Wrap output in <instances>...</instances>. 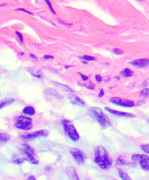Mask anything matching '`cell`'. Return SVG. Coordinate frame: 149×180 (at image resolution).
I'll return each mask as SVG.
<instances>
[{
    "mask_svg": "<svg viewBox=\"0 0 149 180\" xmlns=\"http://www.w3.org/2000/svg\"><path fill=\"white\" fill-rule=\"evenodd\" d=\"M105 110L108 113L113 114L114 115L117 116H122V117H134L135 116L132 113H126V112H121V111H116V110H113L107 107H105Z\"/></svg>",
    "mask_w": 149,
    "mask_h": 180,
    "instance_id": "cell-11",
    "label": "cell"
},
{
    "mask_svg": "<svg viewBox=\"0 0 149 180\" xmlns=\"http://www.w3.org/2000/svg\"><path fill=\"white\" fill-rule=\"evenodd\" d=\"M89 113L92 118L96 120L103 128H107L111 125L109 118L104 113L101 108L92 107L89 110Z\"/></svg>",
    "mask_w": 149,
    "mask_h": 180,
    "instance_id": "cell-2",
    "label": "cell"
},
{
    "mask_svg": "<svg viewBox=\"0 0 149 180\" xmlns=\"http://www.w3.org/2000/svg\"><path fill=\"white\" fill-rule=\"evenodd\" d=\"M118 176L122 180H132L129 175L124 171L121 169H118Z\"/></svg>",
    "mask_w": 149,
    "mask_h": 180,
    "instance_id": "cell-17",
    "label": "cell"
},
{
    "mask_svg": "<svg viewBox=\"0 0 149 180\" xmlns=\"http://www.w3.org/2000/svg\"><path fill=\"white\" fill-rule=\"evenodd\" d=\"M15 101V99L13 98H7L0 100V109L12 104Z\"/></svg>",
    "mask_w": 149,
    "mask_h": 180,
    "instance_id": "cell-16",
    "label": "cell"
},
{
    "mask_svg": "<svg viewBox=\"0 0 149 180\" xmlns=\"http://www.w3.org/2000/svg\"><path fill=\"white\" fill-rule=\"evenodd\" d=\"M45 1L46 2L47 4L48 5L49 8H50V9L52 13H53L54 14H55V12L54 11V9H53V7H52L51 4L50 3L49 1H47V0H46V1Z\"/></svg>",
    "mask_w": 149,
    "mask_h": 180,
    "instance_id": "cell-29",
    "label": "cell"
},
{
    "mask_svg": "<svg viewBox=\"0 0 149 180\" xmlns=\"http://www.w3.org/2000/svg\"><path fill=\"white\" fill-rule=\"evenodd\" d=\"M69 99L71 100L72 103L79 105H84L85 102L84 100L74 95H71L69 96Z\"/></svg>",
    "mask_w": 149,
    "mask_h": 180,
    "instance_id": "cell-15",
    "label": "cell"
},
{
    "mask_svg": "<svg viewBox=\"0 0 149 180\" xmlns=\"http://www.w3.org/2000/svg\"><path fill=\"white\" fill-rule=\"evenodd\" d=\"M94 162L100 168L108 170L112 167L113 160L106 149L103 146L96 147L94 152Z\"/></svg>",
    "mask_w": 149,
    "mask_h": 180,
    "instance_id": "cell-1",
    "label": "cell"
},
{
    "mask_svg": "<svg viewBox=\"0 0 149 180\" xmlns=\"http://www.w3.org/2000/svg\"><path fill=\"white\" fill-rule=\"evenodd\" d=\"M132 160L134 162H138L141 169L145 171L149 170V158L148 156L144 154H135L132 156Z\"/></svg>",
    "mask_w": 149,
    "mask_h": 180,
    "instance_id": "cell-6",
    "label": "cell"
},
{
    "mask_svg": "<svg viewBox=\"0 0 149 180\" xmlns=\"http://www.w3.org/2000/svg\"><path fill=\"white\" fill-rule=\"evenodd\" d=\"M95 79L96 81L98 82H101L102 81V77L100 75H96L95 76Z\"/></svg>",
    "mask_w": 149,
    "mask_h": 180,
    "instance_id": "cell-30",
    "label": "cell"
},
{
    "mask_svg": "<svg viewBox=\"0 0 149 180\" xmlns=\"http://www.w3.org/2000/svg\"><path fill=\"white\" fill-rule=\"evenodd\" d=\"M23 159L31 164L37 165L39 164V161L35 157V152L31 146L27 143H24L22 145L20 149Z\"/></svg>",
    "mask_w": 149,
    "mask_h": 180,
    "instance_id": "cell-4",
    "label": "cell"
},
{
    "mask_svg": "<svg viewBox=\"0 0 149 180\" xmlns=\"http://www.w3.org/2000/svg\"><path fill=\"white\" fill-rule=\"evenodd\" d=\"M15 126L22 130H30L33 126L32 120L30 118L20 116L16 119Z\"/></svg>",
    "mask_w": 149,
    "mask_h": 180,
    "instance_id": "cell-5",
    "label": "cell"
},
{
    "mask_svg": "<svg viewBox=\"0 0 149 180\" xmlns=\"http://www.w3.org/2000/svg\"><path fill=\"white\" fill-rule=\"evenodd\" d=\"M48 131L46 130H42L34 132L31 133V134H28V135H22L21 137L23 139L26 140H33L38 137H47L48 136Z\"/></svg>",
    "mask_w": 149,
    "mask_h": 180,
    "instance_id": "cell-9",
    "label": "cell"
},
{
    "mask_svg": "<svg viewBox=\"0 0 149 180\" xmlns=\"http://www.w3.org/2000/svg\"><path fill=\"white\" fill-rule=\"evenodd\" d=\"M113 52L114 54H117V55H121L123 54L124 52L123 50L120 49H114L113 50Z\"/></svg>",
    "mask_w": 149,
    "mask_h": 180,
    "instance_id": "cell-25",
    "label": "cell"
},
{
    "mask_svg": "<svg viewBox=\"0 0 149 180\" xmlns=\"http://www.w3.org/2000/svg\"><path fill=\"white\" fill-rule=\"evenodd\" d=\"M44 59H54V57L51 56V55H45L44 56Z\"/></svg>",
    "mask_w": 149,
    "mask_h": 180,
    "instance_id": "cell-35",
    "label": "cell"
},
{
    "mask_svg": "<svg viewBox=\"0 0 149 180\" xmlns=\"http://www.w3.org/2000/svg\"><path fill=\"white\" fill-rule=\"evenodd\" d=\"M109 101L115 105L124 107L131 108L134 106V102L128 99H123L119 97H113L109 99Z\"/></svg>",
    "mask_w": 149,
    "mask_h": 180,
    "instance_id": "cell-8",
    "label": "cell"
},
{
    "mask_svg": "<svg viewBox=\"0 0 149 180\" xmlns=\"http://www.w3.org/2000/svg\"><path fill=\"white\" fill-rule=\"evenodd\" d=\"M83 59L85 60L88 61H94L95 59V58L94 57L89 56V55H85L83 57Z\"/></svg>",
    "mask_w": 149,
    "mask_h": 180,
    "instance_id": "cell-27",
    "label": "cell"
},
{
    "mask_svg": "<svg viewBox=\"0 0 149 180\" xmlns=\"http://www.w3.org/2000/svg\"><path fill=\"white\" fill-rule=\"evenodd\" d=\"M44 93L45 94L52 96L58 99H62L63 98V96L60 94L53 88L47 89L44 90Z\"/></svg>",
    "mask_w": 149,
    "mask_h": 180,
    "instance_id": "cell-14",
    "label": "cell"
},
{
    "mask_svg": "<svg viewBox=\"0 0 149 180\" xmlns=\"http://www.w3.org/2000/svg\"><path fill=\"white\" fill-rule=\"evenodd\" d=\"M23 112L25 114L32 116L35 113V110L33 107L27 106L23 109Z\"/></svg>",
    "mask_w": 149,
    "mask_h": 180,
    "instance_id": "cell-19",
    "label": "cell"
},
{
    "mask_svg": "<svg viewBox=\"0 0 149 180\" xmlns=\"http://www.w3.org/2000/svg\"><path fill=\"white\" fill-rule=\"evenodd\" d=\"M140 148L144 152H146L147 154L149 153V146L148 144L141 145L140 146Z\"/></svg>",
    "mask_w": 149,
    "mask_h": 180,
    "instance_id": "cell-21",
    "label": "cell"
},
{
    "mask_svg": "<svg viewBox=\"0 0 149 180\" xmlns=\"http://www.w3.org/2000/svg\"><path fill=\"white\" fill-rule=\"evenodd\" d=\"M29 56H30V57L31 58H33L34 59H37V58L36 57L35 55H34V54H29Z\"/></svg>",
    "mask_w": 149,
    "mask_h": 180,
    "instance_id": "cell-37",
    "label": "cell"
},
{
    "mask_svg": "<svg viewBox=\"0 0 149 180\" xmlns=\"http://www.w3.org/2000/svg\"><path fill=\"white\" fill-rule=\"evenodd\" d=\"M66 173L71 180H80L77 171L73 166H68L66 168Z\"/></svg>",
    "mask_w": 149,
    "mask_h": 180,
    "instance_id": "cell-13",
    "label": "cell"
},
{
    "mask_svg": "<svg viewBox=\"0 0 149 180\" xmlns=\"http://www.w3.org/2000/svg\"><path fill=\"white\" fill-rule=\"evenodd\" d=\"M104 95V91L103 89H101L99 93V95H98V96L101 98V97H103Z\"/></svg>",
    "mask_w": 149,
    "mask_h": 180,
    "instance_id": "cell-34",
    "label": "cell"
},
{
    "mask_svg": "<svg viewBox=\"0 0 149 180\" xmlns=\"http://www.w3.org/2000/svg\"><path fill=\"white\" fill-rule=\"evenodd\" d=\"M70 152L77 164L79 165L84 164L85 156L81 150L77 148H71L70 149Z\"/></svg>",
    "mask_w": 149,
    "mask_h": 180,
    "instance_id": "cell-7",
    "label": "cell"
},
{
    "mask_svg": "<svg viewBox=\"0 0 149 180\" xmlns=\"http://www.w3.org/2000/svg\"><path fill=\"white\" fill-rule=\"evenodd\" d=\"M129 64L135 67L142 68L146 67L149 65V60L148 59H138L130 62Z\"/></svg>",
    "mask_w": 149,
    "mask_h": 180,
    "instance_id": "cell-10",
    "label": "cell"
},
{
    "mask_svg": "<svg viewBox=\"0 0 149 180\" xmlns=\"http://www.w3.org/2000/svg\"><path fill=\"white\" fill-rule=\"evenodd\" d=\"M62 124L65 132L72 141L74 142H78L80 136L72 123L69 120L64 119L62 121Z\"/></svg>",
    "mask_w": 149,
    "mask_h": 180,
    "instance_id": "cell-3",
    "label": "cell"
},
{
    "mask_svg": "<svg viewBox=\"0 0 149 180\" xmlns=\"http://www.w3.org/2000/svg\"><path fill=\"white\" fill-rule=\"evenodd\" d=\"M28 180H36L35 177L33 176H30L28 177Z\"/></svg>",
    "mask_w": 149,
    "mask_h": 180,
    "instance_id": "cell-36",
    "label": "cell"
},
{
    "mask_svg": "<svg viewBox=\"0 0 149 180\" xmlns=\"http://www.w3.org/2000/svg\"><path fill=\"white\" fill-rule=\"evenodd\" d=\"M16 34L18 36V37H19L21 41L22 42L23 41V38L22 34L21 33H20L18 32V31L16 32Z\"/></svg>",
    "mask_w": 149,
    "mask_h": 180,
    "instance_id": "cell-31",
    "label": "cell"
},
{
    "mask_svg": "<svg viewBox=\"0 0 149 180\" xmlns=\"http://www.w3.org/2000/svg\"><path fill=\"white\" fill-rule=\"evenodd\" d=\"M10 138L9 135L4 133H0V141L6 142Z\"/></svg>",
    "mask_w": 149,
    "mask_h": 180,
    "instance_id": "cell-20",
    "label": "cell"
},
{
    "mask_svg": "<svg viewBox=\"0 0 149 180\" xmlns=\"http://www.w3.org/2000/svg\"><path fill=\"white\" fill-rule=\"evenodd\" d=\"M83 86H84L85 88H88V89H89V90H94V85L91 83V82H90V84L89 85H84Z\"/></svg>",
    "mask_w": 149,
    "mask_h": 180,
    "instance_id": "cell-28",
    "label": "cell"
},
{
    "mask_svg": "<svg viewBox=\"0 0 149 180\" xmlns=\"http://www.w3.org/2000/svg\"><path fill=\"white\" fill-rule=\"evenodd\" d=\"M24 161L25 160L23 158H19V159H16V160H14L13 163L14 164L21 165L23 163Z\"/></svg>",
    "mask_w": 149,
    "mask_h": 180,
    "instance_id": "cell-24",
    "label": "cell"
},
{
    "mask_svg": "<svg viewBox=\"0 0 149 180\" xmlns=\"http://www.w3.org/2000/svg\"><path fill=\"white\" fill-rule=\"evenodd\" d=\"M56 84H58L59 85H60V86H63L64 87V88L65 90H66L67 91H68V92H73V90H72L71 88H70L68 86L66 85H63V84L58 83H56Z\"/></svg>",
    "mask_w": 149,
    "mask_h": 180,
    "instance_id": "cell-26",
    "label": "cell"
},
{
    "mask_svg": "<svg viewBox=\"0 0 149 180\" xmlns=\"http://www.w3.org/2000/svg\"><path fill=\"white\" fill-rule=\"evenodd\" d=\"M140 94L142 96H147L149 95V89L148 88H145L140 91Z\"/></svg>",
    "mask_w": 149,
    "mask_h": 180,
    "instance_id": "cell-23",
    "label": "cell"
},
{
    "mask_svg": "<svg viewBox=\"0 0 149 180\" xmlns=\"http://www.w3.org/2000/svg\"><path fill=\"white\" fill-rule=\"evenodd\" d=\"M116 162V163H117V164L119 165H123L124 164H127V163L125 162V161L124 160L122 157H121V156L117 158Z\"/></svg>",
    "mask_w": 149,
    "mask_h": 180,
    "instance_id": "cell-22",
    "label": "cell"
},
{
    "mask_svg": "<svg viewBox=\"0 0 149 180\" xmlns=\"http://www.w3.org/2000/svg\"><path fill=\"white\" fill-rule=\"evenodd\" d=\"M70 67V66H68V65H66V66H65V68L68 69V68H69Z\"/></svg>",
    "mask_w": 149,
    "mask_h": 180,
    "instance_id": "cell-38",
    "label": "cell"
},
{
    "mask_svg": "<svg viewBox=\"0 0 149 180\" xmlns=\"http://www.w3.org/2000/svg\"><path fill=\"white\" fill-rule=\"evenodd\" d=\"M120 75L124 77H131L133 76L134 73L132 70L128 68H125L120 73Z\"/></svg>",
    "mask_w": 149,
    "mask_h": 180,
    "instance_id": "cell-18",
    "label": "cell"
},
{
    "mask_svg": "<svg viewBox=\"0 0 149 180\" xmlns=\"http://www.w3.org/2000/svg\"><path fill=\"white\" fill-rule=\"evenodd\" d=\"M17 10L23 12H24V13H26L27 14H29V15H31V16H33V14L31 13H30V12L29 11H28L26 10L23 9V8H19V9H17Z\"/></svg>",
    "mask_w": 149,
    "mask_h": 180,
    "instance_id": "cell-32",
    "label": "cell"
},
{
    "mask_svg": "<svg viewBox=\"0 0 149 180\" xmlns=\"http://www.w3.org/2000/svg\"><path fill=\"white\" fill-rule=\"evenodd\" d=\"M26 70L34 77L40 79L42 77V70L36 66H32L27 68Z\"/></svg>",
    "mask_w": 149,
    "mask_h": 180,
    "instance_id": "cell-12",
    "label": "cell"
},
{
    "mask_svg": "<svg viewBox=\"0 0 149 180\" xmlns=\"http://www.w3.org/2000/svg\"><path fill=\"white\" fill-rule=\"evenodd\" d=\"M79 75H80V77H81V78L84 81H86L89 79V77H87V76H84V75H81L80 73H78Z\"/></svg>",
    "mask_w": 149,
    "mask_h": 180,
    "instance_id": "cell-33",
    "label": "cell"
}]
</instances>
